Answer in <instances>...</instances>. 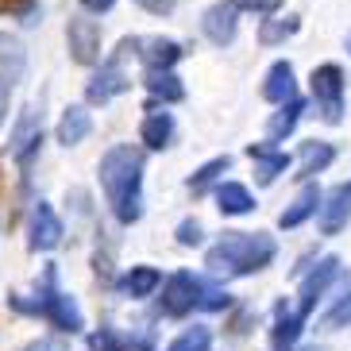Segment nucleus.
I'll use <instances>...</instances> for the list:
<instances>
[{
  "label": "nucleus",
  "instance_id": "nucleus-9",
  "mask_svg": "<svg viewBox=\"0 0 351 351\" xmlns=\"http://www.w3.org/2000/svg\"><path fill=\"white\" fill-rule=\"evenodd\" d=\"M66 43H70L73 62L93 66L101 58V23L85 20V16H70V23H66Z\"/></svg>",
  "mask_w": 351,
  "mask_h": 351
},
{
  "label": "nucleus",
  "instance_id": "nucleus-7",
  "mask_svg": "<svg viewBox=\"0 0 351 351\" xmlns=\"http://www.w3.org/2000/svg\"><path fill=\"white\" fill-rule=\"evenodd\" d=\"M23 70H27V51L16 35L0 32V128L8 120V101L16 93V85L23 82Z\"/></svg>",
  "mask_w": 351,
  "mask_h": 351
},
{
  "label": "nucleus",
  "instance_id": "nucleus-19",
  "mask_svg": "<svg viewBox=\"0 0 351 351\" xmlns=\"http://www.w3.org/2000/svg\"><path fill=\"white\" fill-rule=\"evenodd\" d=\"M158 282H162V274H158L155 267H132L124 278L116 282V289H120L124 298H132V301H143L158 289Z\"/></svg>",
  "mask_w": 351,
  "mask_h": 351
},
{
  "label": "nucleus",
  "instance_id": "nucleus-8",
  "mask_svg": "<svg viewBox=\"0 0 351 351\" xmlns=\"http://www.w3.org/2000/svg\"><path fill=\"white\" fill-rule=\"evenodd\" d=\"M340 278V258L336 255H324L317 263V267L305 274V282H301V293H298V317L309 320L313 313H317V305L324 301V293H328V286Z\"/></svg>",
  "mask_w": 351,
  "mask_h": 351
},
{
  "label": "nucleus",
  "instance_id": "nucleus-24",
  "mask_svg": "<svg viewBox=\"0 0 351 351\" xmlns=\"http://www.w3.org/2000/svg\"><path fill=\"white\" fill-rule=\"evenodd\" d=\"M317 205H320V189H317V186H313V182H309V186H305V189H301L298 197H293V205H289L286 213H282V217H278V224L286 228V232H289V228H301V224H305V220L313 217V213H317Z\"/></svg>",
  "mask_w": 351,
  "mask_h": 351
},
{
  "label": "nucleus",
  "instance_id": "nucleus-10",
  "mask_svg": "<svg viewBox=\"0 0 351 351\" xmlns=\"http://www.w3.org/2000/svg\"><path fill=\"white\" fill-rule=\"evenodd\" d=\"M62 236H66V228H62V220H58V213H54L47 201H35L32 220H27V247L32 251H54L62 243Z\"/></svg>",
  "mask_w": 351,
  "mask_h": 351
},
{
  "label": "nucleus",
  "instance_id": "nucleus-31",
  "mask_svg": "<svg viewBox=\"0 0 351 351\" xmlns=\"http://www.w3.org/2000/svg\"><path fill=\"white\" fill-rule=\"evenodd\" d=\"M178 243H182V247H197V243H201V224H197V220H182V224H178Z\"/></svg>",
  "mask_w": 351,
  "mask_h": 351
},
{
  "label": "nucleus",
  "instance_id": "nucleus-5",
  "mask_svg": "<svg viewBox=\"0 0 351 351\" xmlns=\"http://www.w3.org/2000/svg\"><path fill=\"white\" fill-rule=\"evenodd\" d=\"M128 58H132V39L120 43L112 58L93 73V82L85 85V101L89 104H108V101H116L120 93H128V89H132V77H128V70H124Z\"/></svg>",
  "mask_w": 351,
  "mask_h": 351
},
{
  "label": "nucleus",
  "instance_id": "nucleus-2",
  "mask_svg": "<svg viewBox=\"0 0 351 351\" xmlns=\"http://www.w3.org/2000/svg\"><path fill=\"white\" fill-rule=\"evenodd\" d=\"M278 255V243L267 232H224L220 243L205 251V267L213 274H228V278H243V274H258L267 270Z\"/></svg>",
  "mask_w": 351,
  "mask_h": 351
},
{
  "label": "nucleus",
  "instance_id": "nucleus-37",
  "mask_svg": "<svg viewBox=\"0 0 351 351\" xmlns=\"http://www.w3.org/2000/svg\"><path fill=\"white\" fill-rule=\"evenodd\" d=\"M305 351H328V348H317V343H313V348H305Z\"/></svg>",
  "mask_w": 351,
  "mask_h": 351
},
{
  "label": "nucleus",
  "instance_id": "nucleus-29",
  "mask_svg": "<svg viewBox=\"0 0 351 351\" xmlns=\"http://www.w3.org/2000/svg\"><path fill=\"white\" fill-rule=\"evenodd\" d=\"M89 351H139V348L128 336H120L116 328H101V332H89Z\"/></svg>",
  "mask_w": 351,
  "mask_h": 351
},
{
  "label": "nucleus",
  "instance_id": "nucleus-3",
  "mask_svg": "<svg viewBox=\"0 0 351 351\" xmlns=\"http://www.w3.org/2000/svg\"><path fill=\"white\" fill-rule=\"evenodd\" d=\"M8 305L16 313H23V317H43L47 324H54V328L66 332V336H77V332L85 328V313L77 309V301H73L70 293L58 289V270L54 267L43 270L32 301L23 298V293H8Z\"/></svg>",
  "mask_w": 351,
  "mask_h": 351
},
{
  "label": "nucleus",
  "instance_id": "nucleus-39",
  "mask_svg": "<svg viewBox=\"0 0 351 351\" xmlns=\"http://www.w3.org/2000/svg\"><path fill=\"white\" fill-rule=\"evenodd\" d=\"M0 186H4V178H0Z\"/></svg>",
  "mask_w": 351,
  "mask_h": 351
},
{
  "label": "nucleus",
  "instance_id": "nucleus-20",
  "mask_svg": "<svg viewBox=\"0 0 351 351\" xmlns=\"http://www.w3.org/2000/svg\"><path fill=\"white\" fill-rule=\"evenodd\" d=\"M217 208L224 217H247V213H255V197L239 182H224V186H217Z\"/></svg>",
  "mask_w": 351,
  "mask_h": 351
},
{
  "label": "nucleus",
  "instance_id": "nucleus-13",
  "mask_svg": "<svg viewBox=\"0 0 351 351\" xmlns=\"http://www.w3.org/2000/svg\"><path fill=\"white\" fill-rule=\"evenodd\" d=\"M201 32H205L208 43L228 47V43L236 39V32H239V8H236V0H220V4H213V8L205 12V20H201Z\"/></svg>",
  "mask_w": 351,
  "mask_h": 351
},
{
  "label": "nucleus",
  "instance_id": "nucleus-23",
  "mask_svg": "<svg viewBox=\"0 0 351 351\" xmlns=\"http://www.w3.org/2000/svg\"><path fill=\"white\" fill-rule=\"evenodd\" d=\"M332 158H336V147L324 143V139H309V143H301V174L298 178H317L320 170H328Z\"/></svg>",
  "mask_w": 351,
  "mask_h": 351
},
{
  "label": "nucleus",
  "instance_id": "nucleus-32",
  "mask_svg": "<svg viewBox=\"0 0 351 351\" xmlns=\"http://www.w3.org/2000/svg\"><path fill=\"white\" fill-rule=\"evenodd\" d=\"M39 0H0V16H32Z\"/></svg>",
  "mask_w": 351,
  "mask_h": 351
},
{
  "label": "nucleus",
  "instance_id": "nucleus-14",
  "mask_svg": "<svg viewBox=\"0 0 351 351\" xmlns=\"http://www.w3.org/2000/svg\"><path fill=\"white\" fill-rule=\"evenodd\" d=\"M135 58L143 62V73L151 70H174V62L182 58V47L174 39H132Z\"/></svg>",
  "mask_w": 351,
  "mask_h": 351
},
{
  "label": "nucleus",
  "instance_id": "nucleus-27",
  "mask_svg": "<svg viewBox=\"0 0 351 351\" xmlns=\"http://www.w3.org/2000/svg\"><path fill=\"white\" fill-rule=\"evenodd\" d=\"M228 166H232V158H228V155H220V158H208V162L201 166V170H197L193 178H189V189H193V197H201V193H205V189L213 186V182H217V178L228 170Z\"/></svg>",
  "mask_w": 351,
  "mask_h": 351
},
{
  "label": "nucleus",
  "instance_id": "nucleus-36",
  "mask_svg": "<svg viewBox=\"0 0 351 351\" xmlns=\"http://www.w3.org/2000/svg\"><path fill=\"white\" fill-rule=\"evenodd\" d=\"M23 351H62V343H54V340H35V343H27Z\"/></svg>",
  "mask_w": 351,
  "mask_h": 351
},
{
  "label": "nucleus",
  "instance_id": "nucleus-12",
  "mask_svg": "<svg viewBox=\"0 0 351 351\" xmlns=\"http://www.w3.org/2000/svg\"><path fill=\"white\" fill-rule=\"evenodd\" d=\"M320 236H340L351 220V182H340L328 197H320Z\"/></svg>",
  "mask_w": 351,
  "mask_h": 351
},
{
  "label": "nucleus",
  "instance_id": "nucleus-15",
  "mask_svg": "<svg viewBox=\"0 0 351 351\" xmlns=\"http://www.w3.org/2000/svg\"><path fill=\"white\" fill-rule=\"evenodd\" d=\"M247 155H251V162H255V182L258 186H270L278 174H286V166H289L286 151H278V147H270V143H251Z\"/></svg>",
  "mask_w": 351,
  "mask_h": 351
},
{
  "label": "nucleus",
  "instance_id": "nucleus-26",
  "mask_svg": "<svg viewBox=\"0 0 351 351\" xmlns=\"http://www.w3.org/2000/svg\"><path fill=\"white\" fill-rule=\"evenodd\" d=\"M298 27H301L298 16H286V20H263V27H258V43H263V47L286 43L289 35H298Z\"/></svg>",
  "mask_w": 351,
  "mask_h": 351
},
{
  "label": "nucleus",
  "instance_id": "nucleus-1",
  "mask_svg": "<svg viewBox=\"0 0 351 351\" xmlns=\"http://www.w3.org/2000/svg\"><path fill=\"white\" fill-rule=\"evenodd\" d=\"M101 189L120 224H139L143 220V151L132 143H116L101 158Z\"/></svg>",
  "mask_w": 351,
  "mask_h": 351
},
{
  "label": "nucleus",
  "instance_id": "nucleus-16",
  "mask_svg": "<svg viewBox=\"0 0 351 351\" xmlns=\"http://www.w3.org/2000/svg\"><path fill=\"white\" fill-rule=\"evenodd\" d=\"M139 139H143L147 151H162V147H170V139H174V116L166 112V108H147L143 116V128H139Z\"/></svg>",
  "mask_w": 351,
  "mask_h": 351
},
{
  "label": "nucleus",
  "instance_id": "nucleus-18",
  "mask_svg": "<svg viewBox=\"0 0 351 351\" xmlns=\"http://www.w3.org/2000/svg\"><path fill=\"white\" fill-rule=\"evenodd\" d=\"M263 97H267L270 104H282V101H289V97H298L293 66H289V62H274V66H270L267 77H263Z\"/></svg>",
  "mask_w": 351,
  "mask_h": 351
},
{
  "label": "nucleus",
  "instance_id": "nucleus-38",
  "mask_svg": "<svg viewBox=\"0 0 351 351\" xmlns=\"http://www.w3.org/2000/svg\"><path fill=\"white\" fill-rule=\"evenodd\" d=\"M348 51H351V39H348Z\"/></svg>",
  "mask_w": 351,
  "mask_h": 351
},
{
  "label": "nucleus",
  "instance_id": "nucleus-34",
  "mask_svg": "<svg viewBox=\"0 0 351 351\" xmlns=\"http://www.w3.org/2000/svg\"><path fill=\"white\" fill-rule=\"evenodd\" d=\"M143 12H151V16H170V12L178 8V0H135Z\"/></svg>",
  "mask_w": 351,
  "mask_h": 351
},
{
  "label": "nucleus",
  "instance_id": "nucleus-11",
  "mask_svg": "<svg viewBox=\"0 0 351 351\" xmlns=\"http://www.w3.org/2000/svg\"><path fill=\"white\" fill-rule=\"evenodd\" d=\"M39 143H43V108H27V112L20 116V124H16V132H12V155H16V162L27 170L32 166V158L39 155Z\"/></svg>",
  "mask_w": 351,
  "mask_h": 351
},
{
  "label": "nucleus",
  "instance_id": "nucleus-30",
  "mask_svg": "<svg viewBox=\"0 0 351 351\" xmlns=\"http://www.w3.org/2000/svg\"><path fill=\"white\" fill-rule=\"evenodd\" d=\"M324 328H351V293L336 305V309L324 313Z\"/></svg>",
  "mask_w": 351,
  "mask_h": 351
},
{
  "label": "nucleus",
  "instance_id": "nucleus-22",
  "mask_svg": "<svg viewBox=\"0 0 351 351\" xmlns=\"http://www.w3.org/2000/svg\"><path fill=\"white\" fill-rule=\"evenodd\" d=\"M301 112H305V101L301 97H289V101L278 104V112L270 116V124H267V135H270V143H282L293 128H298Z\"/></svg>",
  "mask_w": 351,
  "mask_h": 351
},
{
  "label": "nucleus",
  "instance_id": "nucleus-35",
  "mask_svg": "<svg viewBox=\"0 0 351 351\" xmlns=\"http://www.w3.org/2000/svg\"><path fill=\"white\" fill-rule=\"evenodd\" d=\"M112 4H116V0H82V8L85 12H97V16H101V12H108Z\"/></svg>",
  "mask_w": 351,
  "mask_h": 351
},
{
  "label": "nucleus",
  "instance_id": "nucleus-25",
  "mask_svg": "<svg viewBox=\"0 0 351 351\" xmlns=\"http://www.w3.org/2000/svg\"><path fill=\"white\" fill-rule=\"evenodd\" d=\"M143 85H147V93L155 97V101H162V104H178L182 97H186L182 82H178L170 70H151V73H143Z\"/></svg>",
  "mask_w": 351,
  "mask_h": 351
},
{
  "label": "nucleus",
  "instance_id": "nucleus-17",
  "mask_svg": "<svg viewBox=\"0 0 351 351\" xmlns=\"http://www.w3.org/2000/svg\"><path fill=\"white\" fill-rule=\"evenodd\" d=\"M301 328H305V320L298 317V309H289L286 301H278L274 305V328H270V343H274V351H289L293 343H298Z\"/></svg>",
  "mask_w": 351,
  "mask_h": 351
},
{
  "label": "nucleus",
  "instance_id": "nucleus-4",
  "mask_svg": "<svg viewBox=\"0 0 351 351\" xmlns=\"http://www.w3.org/2000/svg\"><path fill=\"white\" fill-rule=\"evenodd\" d=\"M158 286H162V298H158L162 317H189L193 309L205 305L208 289H213L201 274H189V270H178V274H170V278L158 282Z\"/></svg>",
  "mask_w": 351,
  "mask_h": 351
},
{
  "label": "nucleus",
  "instance_id": "nucleus-21",
  "mask_svg": "<svg viewBox=\"0 0 351 351\" xmlns=\"http://www.w3.org/2000/svg\"><path fill=\"white\" fill-rule=\"evenodd\" d=\"M89 132H93L89 112H85L82 104H70V108L62 112V120H58V143H62V147H77Z\"/></svg>",
  "mask_w": 351,
  "mask_h": 351
},
{
  "label": "nucleus",
  "instance_id": "nucleus-6",
  "mask_svg": "<svg viewBox=\"0 0 351 351\" xmlns=\"http://www.w3.org/2000/svg\"><path fill=\"white\" fill-rule=\"evenodd\" d=\"M309 85H313V101H317L320 120L324 124H340L343 120V70L336 62H324L313 70Z\"/></svg>",
  "mask_w": 351,
  "mask_h": 351
},
{
  "label": "nucleus",
  "instance_id": "nucleus-33",
  "mask_svg": "<svg viewBox=\"0 0 351 351\" xmlns=\"http://www.w3.org/2000/svg\"><path fill=\"white\" fill-rule=\"evenodd\" d=\"M282 0H236L239 12H258V16H270V12H278Z\"/></svg>",
  "mask_w": 351,
  "mask_h": 351
},
{
  "label": "nucleus",
  "instance_id": "nucleus-28",
  "mask_svg": "<svg viewBox=\"0 0 351 351\" xmlns=\"http://www.w3.org/2000/svg\"><path fill=\"white\" fill-rule=\"evenodd\" d=\"M166 351H213V332L205 324H193V328H186Z\"/></svg>",
  "mask_w": 351,
  "mask_h": 351
}]
</instances>
